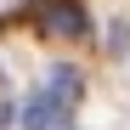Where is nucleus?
<instances>
[{
	"instance_id": "obj_3",
	"label": "nucleus",
	"mask_w": 130,
	"mask_h": 130,
	"mask_svg": "<svg viewBox=\"0 0 130 130\" xmlns=\"http://www.w3.org/2000/svg\"><path fill=\"white\" fill-rule=\"evenodd\" d=\"M45 28H57V34H85V11L79 6H45Z\"/></svg>"
},
{
	"instance_id": "obj_5",
	"label": "nucleus",
	"mask_w": 130,
	"mask_h": 130,
	"mask_svg": "<svg viewBox=\"0 0 130 130\" xmlns=\"http://www.w3.org/2000/svg\"><path fill=\"white\" fill-rule=\"evenodd\" d=\"M57 130H62V124H57Z\"/></svg>"
},
{
	"instance_id": "obj_4",
	"label": "nucleus",
	"mask_w": 130,
	"mask_h": 130,
	"mask_svg": "<svg viewBox=\"0 0 130 130\" xmlns=\"http://www.w3.org/2000/svg\"><path fill=\"white\" fill-rule=\"evenodd\" d=\"M11 119H17V113H11V107H6V102H0V130H6V124H11Z\"/></svg>"
},
{
	"instance_id": "obj_2",
	"label": "nucleus",
	"mask_w": 130,
	"mask_h": 130,
	"mask_svg": "<svg viewBox=\"0 0 130 130\" xmlns=\"http://www.w3.org/2000/svg\"><path fill=\"white\" fill-rule=\"evenodd\" d=\"M79 91H85V79H79V68H68V62H62V68H51V79H45V96H51V102H62V107H74V102H79Z\"/></svg>"
},
{
	"instance_id": "obj_1",
	"label": "nucleus",
	"mask_w": 130,
	"mask_h": 130,
	"mask_svg": "<svg viewBox=\"0 0 130 130\" xmlns=\"http://www.w3.org/2000/svg\"><path fill=\"white\" fill-rule=\"evenodd\" d=\"M62 113H68L62 102H51L45 91H34V96H28V107H23V124H28V130H57V124H62Z\"/></svg>"
}]
</instances>
